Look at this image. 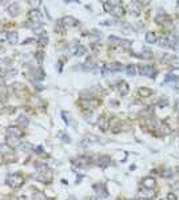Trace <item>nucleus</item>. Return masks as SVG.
Masks as SVG:
<instances>
[{"label":"nucleus","instance_id":"nucleus-1","mask_svg":"<svg viewBox=\"0 0 179 200\" xmlns=\"http://www.w3.org/2000/svg\"><path fill=\"white\" fill-rule=\"evenodd\" d=\"M7 184L11 188H20L24 184V178L20 173H11L7 178Z\"/></svg>","mask_w":179,"mask_h":200},{"label":"nucleus","instance_id":"nucleus-2","mask_svg":"<svg viewBox=\"0 0 179 200\" xmlns=\"http://www.w3.org/2000/svg\"><path fill=\"white\" fill-rule=\"evenodd\" d=\"M28 20H29V23L35 24V26H42L43 16H42L40 11H39V9H36V8L31 9V11L28 12Z\"/></svg>","mask_w":179,"mask_h":200},{"label":"nucleus","instance_id":"nucleus-3","mask_svg":"<svg viewBox=\"0 0 179 200\" xmlns=\"http://www.w3.org/2000/svg\"><path fill=\"white\" fill-rule=\"evenodd\" d=\"M94 163H95V160L91 159L90 156H79V158L72 160V164L76 168H84V167H87L88 164H94Z\"/></svg>","mask_w":179,"mask_h":200},{"label":"nucleus","instance_id":"nucleus-4","mask_svg":"<svg viewBox=\"0 0 179 200\" xmlns=\"http://www.w3.org/2000/svg\"><path fill=\"white\" fill-rule=\"evenodd\" d=\"M162 60H163V63H166L168 67L172 68V69H179V59L175 58V56H172V55H163L162 56Z\"/></svg>","mask_w":179,"mask_h":200},{"label":"nucleus","instance_id":"nucleus-5","mask_svg":"<svg viewBox=\"0 0 179 200\" xmlns=\"http://www.w3.org/2000/svg\"><path fill=\"white\" fill-rule=\"evenodd\" d=\"M123 66L120 63L118 62H112V63H107L104 64V66L102 67V71L103 73H108V72H118V71H122Z\"/></svg>","mask_w":179,"mask_h":200},{"label":"nucleus","instance_id":"nucleus-6","mask_svg":"<svg viewBox=\"0 0 179 200\" xmlns=\"http://www.w3.org/2000/svg\"><path fill=\"white\" fill-rule=\"evenodd\" d=\"M6 132H7V136H13L19 139H22L23 136V129L19 126H9L6 128Z\"/></svg>","mask_w":179,"mask_h":200},{"label":"nucleus","instance_id":"nucleus-7","mask_svg":"<svg viewBox=\"0 0 179 200\" xmlns=\"http://www.w3.org/2000/svg\"><path fill=\"white\" fill-rule=\"evenodd\" d=\"M141 73L143 76H147L150 79H155L156 78V69L154 68L152 66H143L141 68Z\"/></svg>","mask_w":179,"mask_h":200},{"label":"nucleus","instance_id":"nucleus-8","mask_svg":"<svg viewBox=\"0 0 179 200\" xmlns=\"http://www.w3.org/2000/svg\"><path fill=\"white\" fill-rule=\"evenodd\" d=\"M155 132L161 136H165V135H168L171 132V128L168 127L167 123H163V122H158V126H156V129Z\"/></svg>","mask_w":179,"mask_h":200},{"label":"nucleus","instance_id":"nucleus-9","mask_svg":"<svg viewBox=\"0 0 179 200\" xmlns=\"http://www.w3.org/2000/svg\"><path fill=\"white\" fill-rule=\"evenodd\" d=\"M111 13H112L115 18H118V19L123 18V16H124V8H123V6H122V4L119 3V2H114V7H112Z\"/></svg>","mask_w":179,"mask_h":200},{"label":"nucleus","instance_id":"nucleus-10","mask_svg":"<svg viewBox=\"0 0 179 200\" xmlns=\"http://www.w3.org/2000/svg\"><path fill=\"white\" fill-rule=\"evenodd\" d=\"M94 189H95V192L98 195V198H100V199H104V198H107V189H106V186H104L103 183H98L94 186Z\"/></svg>","mask_w":179,"mask_h":200},{"label":"nucleus","instance_id":"nucleus-11","mask_svg":"<svg viewBox=\"0 0 179 200\" xmlns=\"http://www.w3.org/2000/svg\"><path fill=\"white\" fill-rule=\"evenodd\" d=\"M108 40H110V43L118 44V46H122L124 48H128V47L131 46V42L124 40V39H120V38H116V36H110V38H108Z\"/></svg>","mask_w":179,"mask_h":200},{"label":"nucleus","instance_id":"nucleus-12","mask_svg":"<svg viewBox=\"0 0 179 200\" xmlns=\"http://www.w3.org/2000/svg\"><path fill=\"white\" fill-rule=\"evenodd\" d=\"M6 144H7L9 148L19 147V146H22V139L13 138V136H7V139H6Z\"/></svg>","mask_w":179,"mask_h":200},{"label":"nucleus","instance_id":"nucleus-13","mask_svg":"<svg viewBox=\"0 0 179 200\" xmlns=\"http://www.w3.org/2000/svg\"><path fill=\"white\" fill-rule=\"evenodd\" d=\"M71 52H72V55H75V56L80 58V56H83V55L87 53V49H86V47H83L82 44H75V46L72 47Z\"/></svg>","mask_w":179,"mask_h":200},{"label":"nucleus","instance_id":"nucleus-14","mask_svg":"<svg viewBox=\"0 0 179 200\" xmlns=\"http://www.w3.org/2000/svg\"><path fill=\"white\" fill-rule=\"evenodd\" d=\"M142 4H141V2H132V3H130V7H128V11H130L132 15H139L142 12Z\"/></svg>","mask_w":179,"mask_h":200},{"label":"nucleus","instance_id":"nucleus-15","mask_svg":"<svg viewBox=\"0 0 179 200\" xmlns=\"http://www.w3.org/2000/svg\"><path fill=\"white\" fill-rule=\"evenodd\" d=\"M7 11L11 16H18L19 12H20V6H19V3H9L7 7Z\"/></svg>","mask_w":179,"mask_h":200},{"label":"nucleus","instance_id":"nucleus-16","mask_svg":"<svg viewBox=\"0 0 179 200\" xmlns=\"http://www.w3.org/2000/svg\"><path fill=\"white\" fill-rule=\"evenodd\" d=\"M96 124H98V127L100 128L102 131H107V129L110 128V122H108V119L106 116H100V118H99Z\"/></svg>","mask_w":179,"mask_h":200},{"label":"nucleus","instance_id":"nucleus-17","mask_svg":"<svg viewBox=\"0 0 179 200\" xmlns=\"http://www.w3.org/2000/svg\"><path fill=\"white\" fill-rule=\"evenodd\" d=\"M156 192L154 189H148V188H145L142 191H139V196L143 198V199H154L155 198Z\"/></svg>","mask_w":179,"mask_h":200},{"label":"nucleus","instance_id":"nucleus-18","mask_svg":"<svg viewBox=\"0 0 179 200\" xmlns=\"http://www.w3.org/2000/svg\"><path fill=\"white\" fill-rule=\"evenodd\" d=\"M60 20H62V24L64 26V28L78 26V20L74 19V18H71V16H66V18H63V19H60Z\"/></svg>","mask_w":179,"mask_h":200},{"label":"nucleus","instance_id":"nucleus-19","mask_svg":"<svg viewBox=\"0 0 179 200\" xmlns=\"http://www.w3.org/2000/svg\"><path fill=\"white\" fill-rule=\"evenodd\" d=\"M95 142H98V138H95L94 135H87V136H84L83 140L80 142V146L86 148V147H88L91 143H95Z\"/></svg>","mask_w":179,"mask_h":200},{"label":"nucleus","instance_id":"nucleus-20","mask_svg":"<svg viewBox=\"0 0 179 200\" xmlns=\"http://www.w3.org/2000/svg\"><path fill=\"white\" fill-rule=\"evenodd\" d=\"M111 163V159L108 158V156H99L98 159H96V164L100 168H106V167H108V164Z\"/></svg>","mask_w":179,"mask_h":200},{"label":"nucleus","instance_id":"nucleus-21","mask_svg":"<svg viewBox=\"0 0 179 200\" xmlns=\"http://www.w3.org/2000/svg\"><path fill=\"white\" fill-rule=\"evenodd\" d=\"M128 84L124 82V80H120V82L118 83V91H119V93L122 95V96H126V95L128 93Z\"/></svg>","mask_w":179,"mask_h":200},{"label":"nucleus","instance_id":"nucleus-22","mask_svg":"<svg viewBox=\"0 0 179 200\" xmlns=\"http://www.w3.org/2000/svg\"><path fill=\"white\" fill-rule=\"evenodd\" d=\"M154 93V91L151 88H147V87H141L138 89V95L141 98H150L151 95Z\"/></svg>","mask_w":179,"mask_h":200},{"label":"nucleus","instance_id":"nucleus-23","mask_svg":"<svg viewBox=\"0 0 179 200\" xmlns=\"http://www.w3.org/2000/svg\"><path fill=\"white\" fill-rule=\"evenodd\" d=\"M143 187L148 189H154L155 187V179L154 178H145L143 179Z\"/></svg>","mask_w":179,"mask_h":200},{"label":"nucleus","instance_id":"nucleus-24","mask_svg":"<svg viewBox=\"0 0 179 200\" xmlns=\"http://www.w3.org/2000/svg\"><path fill=\"white\" fill-rule=\"evenodd\" d=\"M155 22L159 23V24H167V23H170L171 20H170V18H168L167 15H165V13H159L158 16H156V19H155Z\"/></svg>","mask_w":179,"mask_h":200},{"label":"nucleus","instance_id":"nucleus-25","mask_svg":"<svg viewBox=\"0 0 179 200\" xmlns=\"http://www.w3.org/2000/svg\"><path fill=\"white\" fill-rule=\"evenodd\" d=\"M170 48L175 49V52H179V38H170Z\"/></svg>","mask_w":179,"mask_h":200},{"label":"nucleus","instance_id":"nucleus-26","mask_svg":"<svg viewBox=\"0 0 179 200\" xmlns=\"http://www.w3.org/2000/svg\"><path fill=\"white\" fill-rule=\"evenodd\" d=\"M146 42L148 43V44H154V43H156L158 42V39H156V35H155V32H147L146 33Z\"/></svg>","mask_w":179,"mask_h":200},{"label":"nucleus","instance_id":"nucleus-27","mask_svg":"<svg viewBox=\"0 0 179 200\" xmlns=\"http://www.w3.org/2000/svg\"><path fill=\"white\" fill-rule=\"evenodd\" d=\"M18 40H19V33H18V32L12 31V32L8 33V42L11 43V44H16Z\"/></svg>","mask_w":179,"mask_h":200},{"label":"nucleus","instance_id":"nucleus-28","mask_svg":"<svg viewBox=\"0 0 179 200\" xmlns=\"http://www.w3.org/2000/svg\"><path fill=\"white\" fill-rule=\"evenodd\" d=\"M126 73H127V76H135L136 75V66L128 64V66L126 67Z\"/></svg>","mask_w":179,"mask_h":200},{"label":"nucleus","instance_id":"nucleus-29","mask_svg":"<svg viewBox=\"0 0 179 200\" xmlns=\"http://www.w3.org/2000/svg\"><path fill=\"white\" fill-rule=\"evenodd\" d=\"M161 47H165V48H170V38H162L156 42Z\"/></svg>","mask_w":179,"mask_h":200},{"label":"nucleus","instance_id":"nucleus-30","mask_svg":"<svg viewBox=\"0 0 179 200\" xmlns=\"http://www.w3.org/2000/svg\"><path fill=\"white\" fill-rule=\"evenodd\" d=\"M35 167H36V169H38V172H39V173L49 171L48 166H47V164H44V163H36V166H35Z\"/></svg>","mask_w":179,"mask_h":200},{"label":"nucleus","instance_id":"nucleus-31","mask_svg":"<svg viewBox=\"0 0 179 200\" xmlns=\"http://www.w3.org/2000/svg\"><path fill=\"white\" fill-rule=\"evenodd\" d=\"M28 123H29V120H28V118H26V115H20V116H19V119H18V124L19 126H28Z\"/></svg>","mask_w":179,"mask_h":200},{"label":"nucleus","instance_id":"nucleus-32","mask_svg":"<svg viewBox=\"0 0 179 200\" xmlns=\"http://www.w3.org/2000/svg\"><path fill=\"white\" fill-rule=\"evenodd\" d=\"M47 43H48V36H47L46 33H42L40 36H39V39H38V44L43 47V46H46Z\"/></svg>","mask_w":179,"mask_h":200},{"label":"nucleus","instance_id":"nucleus-33","mask_svg":"<svg viewBox=\"0 0 179 200\" xmlns=\"http://www.w3.org/2000/svg\"><path fill=\"white\" fill-rule=\"evenodd\" d=\"M156 104H158V107H161V108H163V107H166L167 104H168V98H166V96H161L158 99V102H156Z\"/></svg>","mask_w":179,"mask_h":200},{"label":"nucleus","instance_id":"nucleus-34","mask_svg":"<svg viewBox=\"0 0 179 200\" xmlns=\"http://www.w3.org/2000/svg\"><path fill=\"white\" fill-rule=\"evenodd\" d=\"M170 82H179V76H175L172 73H167L165 78V83H170Z\"/></svg>","mask_w":179,"mask_h":200},{"label":"nucleus","instance_id":"nucleus-35","mask_svg":"<svg viewBox=\"0 0 179 200\" xmlns=\"http://www.w3.org/2000/svg\"><path fill=\"white\" fill-rule=\"evenodd\" d=\"M114 7V2H103V8L106 12H111Z\"/></svg>","mask_w":179,"mask_h":200},{"label":"nucleus","instance_id":"nucleus-36","mask_svg":"<svg viewBox=\"0 0 179 200\" xmlns=\"http://www.w3.org/2000/svg\"><path fill=\"white\" fill-rule=\"evenodd\" d=\"M8 33L9 32H7V31H2V32H0V43L8 42Z\"/></svg>","mask_w":179,"mask_h":200},{"label":"nucleus","instance_id":"nucleus-37","mask_svg":"<svg viewBox=\"0 0 179 200\" xmlns=\"http://www.w3.org/2000/svg\"><path fill=\"white\" fill-rule=\"evenodd\" d=\"M161 176H163V178H166V179H168V178H171V176H172V171H171V169H168V168H166V169H163V171L161 172Z\"/></svg>","mask_w":179,"mask_h":200},{"label":"nucleus","instance_id":"nucleus-38","mask_svg":"<svg viewBox=\"0 0 179 200\" xmlns=\"http://www.w3.org/2000/svg\"><path fill=\"white\" fill-rule=\"evenodd\" d=\"M22 149H23V151H27V152H32L33 151V147L29 143H26V144L22 143Z\"/></svg>","mask_w":179,"mask_h":200},{"label":"nucleus","instance_id":"nucleus-39","mask_svg":"<svg viewBox=\"0 0 179 200\" xmlns=\"http://www.w3.org/2000/svg\"><path fill=\"white\" fill-rule=\"evenodd\" d=\"M84 69H94L96 67V64L95 63H92V62H87V63H84L83 66H82Z\"/></svg>","mask_w":179,"mask_h":200},{"label":"nucleus","instance_id":"nucleus-40","mask_svg":"<svg viewBox=\"0 0 179 200\" xmlns=\"http://www.w3.org/2000/svg\"><path fill=\"white\" fill-rule=\"evenodd\" d=\"M59 138H60V140H63L64 143H69V142H71V139H69V136H68L67 133H60V136H59Z\"/></svg>","mask_w":179,"mask_h":200},{"label":"nucleus","instance_id":"nucleus-41","mask_svg":"<svg viewBox=\"0 0 179 200\" xmlns=\"http://www.w3.org/2000/svg\"><path fill=\"white\" fill-rule=\"evenodd\" d=\"M62 116H63V119H64V120H66V123L68 124V126H71V124H72L71 118H69V116L67 118V113H66V112H62Z\"/></svg>","mask_w":179,"mask_h":200},{"label":"nucleus","instance_id":"nucleus-42","mask_svg":"<svg viewBox=\"0 0 179 200\" xmlns=\"http://www.w3.org/2000/svg\"><path fill=\"white\" fill-rule=\"evenodd\" d=\"M166 200H178V198H176V195L174 192H170V193H167Z\"/></svg>","mask_w":179,"mask_h":200},{"label":"nucleus","instance_id":"nucleus-43","mask_svg":"<svg viewBox=\"0 0 179 200\" xmlns=\"http://www.w3.org/2000/svg\"><path fill=\"white\" fill-rule=\"evenodd\" d=\"M142 56H143V58H151V52H150V49H143Z\"/></svg>","mask_w":179,"mask_h":200},{"label":"nucleus","instance_id":"nucleus-44","mask_svg":"<svg viewBox=\"0 0 179 200\" xmlns=\"http://www.w3.org/2000/svg\"><path fill=\"white\" fill-rule=\"evenodd\" d=\"M43 56H44L43 52H39V53H38V62H39V63L43 62Z\"/></svg>","mask_w":179,"mask_h":200},{"label":"nucleus","instance_id":"nucleus-45","mask_svg":"<svg viewBox=\"0 0 179 200\" xmlns=\"http://www.w3.org/2000/svg\"><path fill=\"white\" fill-rule=\"evenodd\" d=\"M33 152H38V153H42V152H43V148H42V147H38V148H33Z\"/></svg>","mask_w":179,"mask_h":200},{"label":"nucleus","instance_id":"nucleus-46","mask_svg":"<svg viewBox=\"0 0 179 200\" xmlns=\"http://www.w3.org/2000/svg\"><path fill=\"white\" fill-rule=\"evenodd\" d=\"M4 84V78H3V75L0 73V86H3Z\"/></svg>","mask_w":179,"mask_h":200},{"label":"nucleus","instance_id":"nucleus-47","mask_svg":"<svg viewBox=\"0 0 179 200\" xmlns=\"http://www.w3.org/2000/svg\"><path fill=\"white\" fill-rule=\"evenodd\" d=\"M175 91H176V92L179 93V88H178V87H175Z\"/></svg>","mask_w":179,"mask_h":200},{"label":"nucleus","instance_id":"nucleus-48","mask_svg":"<svg viewBox=\"0 0 179 200\" xmlns=\"http://www.w3.org/2000/svg\"><path fill=\"white\" fill-rule=\"evenodd\" d=\"M88 200H95V198H90Z\"/></svg>","mask_w":179,"mask_h":200},{"label":"nucleus","instance_id":"nucleus-49","mask_svg":"<svg viewBox=\"0 0 179 200\" xmlns=\"http://www.w3.org/2000/svg\"><path fill=\"white\" fill-rule=\"evenodd\" d=\"M2 72H3V68H2V67H0V73H2Z\"/></svg>","mask_w":179,"mask_h":200},{"label":"nucleus","instance_id":"nucleus-50","mask_svg":"<svg viewBox=\"0 0 179 200\" xmlns=\"http://www.w3.org/2000/svg\"><path fill=\"white\" fill-rule=\"evenodd\" d=\"M143 200H152V199H143Z\"/></svg>","mask_w":179,"mask_h":200},{"label":"nucleus","instance_id":"nucleus-51","mask_svg":"<svg viewBox=\"0 0 179 200\" xmlns=\"http://www.w3.org/2000/svg\"><path fill=\"white\" fill-rule=\"evenodd\" d=\"M0 52H2V46H0Z\"/></svg>","mask_w":179,"mask_h":200}]
</instances>
